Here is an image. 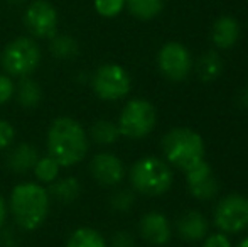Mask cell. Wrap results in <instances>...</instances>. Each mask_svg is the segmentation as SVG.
<instances>
[{
	"instance_id": "cell-13",
	"label": "cell",
	"mask_w": 248,
	"mask_h": 247,
	"mask_svg": "<svg viewBox=\"0 0 248 247\" xmlns=\"http://www.w3.org/2000/svg\"><path fill=\"white\" fill-rule=\"evenodd\" d=\"M140 235L154 246H164L170 241V225L166 215L159 212H149L142 217L139 225Z\"/></svg>"
},
{
	"instance_id": "cell-24",
	"label": "cell",
	"mask_w": 248,
	"mask_h": 247,
	"mask_svg": "<svg viewBox=\"0 0 248 247\" xmlns=\"http://www.w3.org/2000/svg\"><path fill=\"white\" fill-rule=\"evenodd\" d=\"M59 169H61V166L56 163V159H52L51 156L47 154V156H43V158L37 159L32 171L41 185H51L52 181L58 180Z\"/></svg>"
},
{
	"instance_id": "cell-16",
	"label": "cell",
	"mask_w": 248,
	"mask_h": 247,
	"mask_svg": "<svg viewBox=\"0 0 248 247\" xmlns=\"http://www.w3.org/2000/svg\"><path fill=\"white\" fill-rule=\"evenodd\" d=\"M39 158L41 156H39V151L36 149V146L22 142V144L16 146V148L9 152L7 166H9V169L12 173L24 175V173H29L31 169L36 166Z\"/></svg>"
},
{
	"instance_id": "cell-31",
	"label": "cell",
	"mask_w": 248,
	"mask_h": 247,
	"mask_svg": "<svg viewBox=\"0 0 248 247\" xmlns=\"http://www.w3.org/2000/svg\"><path fill=\"white\" fill-rule=\"evenodd\" d=\"M5 217H7V205H5L3 197L0 195V227H2L3 222H5Z\"/></svg>"
},
{
	"instance_id": "cell-9",
	"label": "cell",
	"mask_w": 248,
	"mask_h": 247,
	"mask_svg": "<svg viewBox=\"0 0 248 247\" xmlns=\"http://www.w3.org/2000/svg\"><path fill=\"white\" fill-rule=\"evenodd\" d=\"M215 225L223 234H236L248 227V198L230 193L221 198L215 210Z\"/></svg>"
},
{
	"instance_id": "cell-26",
	"label": "cell",
	"mask_w": 248,
	"mask_h": 247,
	"mask_svg": "<svg viewBox=\"0 0 248 247\" xmlns=\"http://www.w3.org/2000/svg\"><path fill=\"white\" fill-rule=\"evenodd\" d=\"M135 201V197L130 190H120L111 197V207L117 212H128Z\"/></svg>"
},
{
	"instance_id": "cell-23",
	"label": "cell",
	"mask_w": 248,
	"mask_h": 247,
	"mask_svg": "<svg viewBox=\"0 0 248 247\" xmlns=\"http://www.w3.org/2000/svg\"><path fill=\"white\" fill-rule=\"evenodd\" d=\"M90 137L100 146H110L115 144L120 137V131L118 125L110 120H98L92 125L90 129Z\"/></svg>"
},
{
	"instance_id": "cell-25",
	"label": "cell",
	"mask_w": 248,
	"mask_h": 247,
	"mask_svg": "<svg viewBox=\"0 0 248 247\" xmlns=\"http://www.w3.org/2000/svg\"><path fill=\"white\" fill-rule=\"evenodd\" d=\"M125 2L127 0H95L93 5H95V10L98 16L113 19V17L120 16V12L125 9Z\"/></svg>"
},
{
	"instance_id": "cell-1",
	"label": "cell",
	"mask_w": 248,
	"mask_h": 247,
	"mask_svg": "<svg viewBox=\"0 0 248 247\" xmlns=\"http://www.w3.org/2000/svg\"><path fill=\"white\" fill-rule=\"evenodd\" d=\"M47 154L61 168H71L85 159L90 148L88 134L78 120L58 117L47 129Z\"/></svg>"
},
{
	"instance_id": "cell-2",
	"label": "cell",
	"mask_w": 248,
	"mask_h": 247,
	"mask_svg": "<svg viewBox=\"0 0 248 247\" xmlns=\"http://www.w3.org/2000/svg\"><path fill=\"white\" fill-rule=\"evenodd\" d=\"M49 207V191L41 183H19L10 191V214L22 231H37L46 222Z\"/></svg>"
},
{
	"instance_id": "cell-21",
	"label": "cell",
	"mask_w": 248,
	"mask_h": 247,
	"mask_svg": "<svg viewBox=\"0 0 248 247\" xmlns=\"http://www.w3.org/2000/svg\"><path fill=\"white\" fill-rule=\"evenodd\" d=\"M125 7L139 20H150L157 17L164 9L162 0H127Z\"/></svg>"
},
{
	"instance_id": "cell-11",
	"label": "cell",
	"mask_w": 248,
	"mask_h": 247,
	"mask_svg": "<svg viewBox=\"0 0 248 247\" xmlns=\"http://www.w3.org/2000/svg\"><path fill=\"white\" fill-rule=\"evenodd\" d=\"M92 176L103 186H117L125 176V166L111 152H100L90 163Z\"/></svg>"
},
{
	"instance_id": "cell-33",
	"label": "cell",
	"mask_w": 248,
	"mask_h": 247,
	"mask_svg": "<svg viewBox=\"0 0 248 247\" xmlns=\"http://www.w3.org/2000/svg\"><path fill=\"white\" fill-rule=\"evenodd\" d=\"M9 3H12V5H22V3H26L27 0H7Z\"/></svg>"
},
{
	"instance_id": "cell-7",
	"label": "cell",
	"mask_w": 248,
	"mask_h": 247,
	"mask_svg": "<svg viewBox=\"0 0 248 247\" xmlns=\"http://www.w3.org/2000/svg\"><path fill=\"white\" fill-rule=\"evenodd\" d=\"M92 86L98 99L115 102L128 95L132 88V80L124 66L107 63L95 71L92 78Z\"/></svg>"
},
{
	"instance_id": "cell-15",
	"label": "cell",
	"mask_w": 248,
	"mask_h": 247,
	"mask_svg": "<svg viewBox=\"0 0 248 247\" xmlns=\"http://www.w3.org/2000/svg\"><path fill=\"white\" fill-rule=\"evenodd\" d=\"M240 37V24L236 19L230 16H221L216 19L211 29V39L215 46L221 48V49H230L236 44Z\"/></svg>"
},
{
	"instance_id": "cell-3",
	"label": "cell",
	"mask_w": 248,
	"mask_h": 247,
	"mask_svg": "<svg viewBox=\"0 0 248 247\" xmlns=\"http://www.w3.org/2000/svg\"><path fill=\"white\" fill-rule=\"evenodd\" d=\"M166 159L184 173L204 161V142L198 132L187 127H176L162 137Z\"/></svg>"
},
{
	"instance_id": "cell-34",
	"label": "cell",
	"mask_w": 248,
	"mask_h": 247,
	"mask_svg": "<svg viewBox=\"0 0 248 247\" xmlns=\"http://www.w3.org/2000/svg\"><path fill=\"white\" fill-rule=\"evenodd\" d=\"M236 247H248V237L243 239L242 242H238V246H236Z\"/></svg>"
},
{
	"instance_id": "cell-12",
	"label": "cell",
	"mask_w": 248,
	"mask_h": 247,
	"mask_svg": "<svg viewBox=\"0 0 248 247\" xmlns=\"http://www.w3.org/2000/svg\"><path fill=\"white\" fill-rule=\"evenodd\" d=\"M186 178L191 195L198 200H211L218 195V180L206 161H201L198 166L186 171Z\"/></svg>"
},
{
	"instance_id": "cell-14",
	"label": "cell",
	"mask_w": 248,
	"mask_h": 247,
	"mask_svg": "<svg viewBox=\"0 0 248 247\" xmlns=\"http://www.w3.org/2000/svg\"><path fill=\"white\" fill-rule=\"evenodd\" d=\"M176 229H177V234H179L181 239L189 241V242H196L208 235L209 224L199 212L191 210V212H186V214L181 215V217L177 218Z\"/></svg>"
},
{
	"instance_id": "cell-17",
	"label": "cell",
	"mask_w": 248,
	"mask_h": 247,
	"mask_svg": "<svg viewBox=\"0 0 248 247\" xmlns=\"http://www.w3.org/2000/svg\"><path fill=\"white\" fill-rule=\"evenodd\" d=\"M47 191H49V197H52L54 200L61 201V203H71L81 193V183L75 176H68V178L52 181Z\"/></svg>"
},
{
	"instance_id": "cell-28",
	"label": "cell",
	"mask_w": 248,
	"mask_h": 247,
	"mask_svg": "<svg viewBox=\"0 0 248 247\" xmlns=\"http://www.w3.org/2000/svg\"><path fill=\"white\" fill-rule=\"evenodd\" d=\"M16 139V129L9 120L0 119V151L9 148Z\"/></svg>"
},
{
	"instance_id": "cell-19",
	"label": "cell",
	"mask_w": 248,
	"mask_h": 247,
	"mask_svg": "<svg viewBox=\"0 0 248 247\" xmlns=\"http://www.w3.org/2000/svg\"><path fill=\"white\" fill-rule=\"evenodd\" d=\"M49 51L54 58L66 61L78 56L79 46L78 41L69 34H56L49 39Z\"/></svg>"
},
{
	"instance_id": "cell-4",
	"label": "cell",
	"mask_w": 248,
	"mask_h": 247,
	"mask_svg": "<svg viewBox=\"0 0 248 247\" xmlns=\"http://www.w3.org/2000/svg\"><path fill=\"white\" fill-rule=\"evenodd\" d=\"M132 186L145 197H160L172 186L169 165L155 156H145L130 168Z\"/></svg>"
},
{
	"instance_id": "cell-22",
	"label": "cell",
	"mask_w": 248,
	"mask_h": 247,
	"mask_svg": "<svg viewBox=\"0 0 248 247\" xmlns=\"http://www.w3.org/2000/svg\"><path fill=\"white\" fill-rule=\"evenodd\" d=\"M223 71V61L218 53L208 51L204 53L198 61V75L202 82H213L216 80Z\"/></svg>"
},
{
	"instance_id": "cell-27",
	"label": "cell",
	"mask_w": 248,
	"mask_h": 247,
	"mask_svg": "<svg viewBox=\"0 0 248 247\" xmlns=\"http://www.w3.org/2000/svg\"><path fill=\"white\" fill-rule=\"evenodd\" d=\"M16 95V85H14L12 76L7 73H0V105H5Z\"/></svg>"
},
{
	"instance_id": "cell-20",
	"label": "cell",
	"mask_w": 248,
	"mask_h": 247,
	"mask_svg": "<svg viewBox=\"0 0 248 247\" xmlns=\"http://www.w3.org/2000/svg\"><path fill=\"white\" fill-rule=\"evenodd\" d=\"M66 247H108L105 237L92 227H79L68 237Z\"/></svg>"
},
{
	"instance_id": "cell-29",
	"label": "cell",
	"mask_w": 248,
	"mask_h": 247,
	"mask_svg": "<svg viewBox=\"0 0 248 247\" xmlns=\"http://www.w3.org/2000/svg\"><path fill=\"white\" fill-rule=\"evenodd\" d=\"M110 247H135V241H134V237H132L130 232L120 231V232H115L113 234Z\"/></svg>"
},
{
	"instance_id": "cell-30",
	"label": "cell",
	"mask_w": 248,
	"mask_h": 247,
	"mask_svg": "<svg viewBox=\"0 0 248 247\" xmlns=\"http://www.w3.org/2000/svg\"><path fill=\"white\" fill-rule=\"evenodd\" d=\"M202 247H232V244H230L228 237H226L225 234H211L206 237L204 241V246Z\"/></svg>"
},
{
	"instance_id": "cell-18",
	"label": "cell",
	"mask_w": 248,
	"mask_h": 247,
	"mask_svg": "<svg viewBox=\"0 0 248 247\" xmlns=\"http://www.w3.org/2000/svg\"><path fill=\"white\" fill-rule=\"evenodd\" d=\"M17 102L24 107V109H34L43 102V90L41 85L32 80L31 76L20 78V83L17 85Z\"/></svg>"
},
{
	"instance_id": "cell-6",
	"label": "cell",
	"mask_w": 248,
	"mask_h": 247,
	"mask_svg": "<svg viewBox=\"0 0 248 247\" xmlns=\"http://www.w3.org/2000/svg\"><path fill=\"white\" fill-rule=\"evenodd\" d=\"M155 122L157 114L152 103L144 99H134L125 103L117 125L120 135L128 139H140L154 131Z\"/></svg>"
},
{
	"instance_id": "cell-32",
	"label": "cell",
	"mask_w": 248,
	"mask_h": 247,
	"mask_svg": "<svg viewBox=\"0 0 248 247\" xmlns=\"http://www.w3.org/2000/svg\"><path fill=\"white\" fill-rule=\"evenodd\" d=\"M240 103H242V105H245V107H248V88L243 90V92L240 93Z\"/></svg>"
},
{
	"instance_id": "cell-8",
	"label": "cell",
	"mask_w": 248,
	"mask_h": 247,
	"mask_svg": "<svg viewBox=\"0 0 248 247\" xmlns=\"http://www.w3.org/2000/svg\"><path fill=\"white\" fill-rule=\"evenodd\" d=\"M24 26L29 31L31 37L36 39H51L58 34L59 14L54 3L49 0H32L24 10Z\"/></svg>"
},
{
	"instance_id": "cell-5",
	"label": "cell",
	"mask_w": 248,
	"mask_h": 247,
	"mask_svg": "<svg viewBox=\"0 0 248 247\" xmlns=\"http://www.w3.org/2000/svg\"><path fill=\"white\" fill-rule=\"evenodd\" d=\"M41 48L31 36H20L12 39L0 54L3 71L9 76L26 78L31 76L41 65Z\"/></svg>"
},
{
	"instance_id": "cell-10",
	"label": "cell",
	"mask_w": 248,
	"mask_h": 247,
	"mask_svg": "<svg viewBox=\"0 0 248 247\" xmlns=\"http://www.w3.org/2000/svg\"><path fill=\"white\" fill-rule=\"evenodd\" d=\"M157 65H159L160 73L167 80L183 82L189 75L193 60H191V54L186 46L170 41V43H166L160 48L159 56H157Z\"/></svg>"
}]
</instances>
